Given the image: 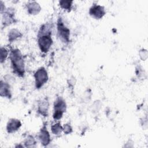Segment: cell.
I'll return each mask as SVG.
<instances>
[{
	"label": "cell",
	"mask_w": 148,
	"mask_h": 148,
	"mask_svg": "<svg viewBox=\"0 0 148 148\" xmlns=\"http://www.w3.org/2000/svg\"><path fill=\"white\" fill-rule=\"evenodd\" d=\"M26 9L28 14L36 15L41 11V6L36 1H29L26 4Z\"/></svg>",
	"instance_id": "cell-12"
},
{
	"label": "cell",
	"mask_w": 148,
	"mask_h": 148,
	"mask_svg": "<svg viewBox=\"0 0 148 148\" xmlns=\"http://www.w3.org/2000/svg\"><path fill=\"white\" fill-rule=\"evenodd\" d=\"M21 126L20 120L12 118L9 120L6 124V131L8 134L14 133L17 131Z\"/></svg>",
	"instance_id": "cell-10"
},
{
	"label": "cell",
	"mask_w": 148,
	"mask_h": 148,
	"mask_svg": "<svg viewBox=\"0 0 148 148\" xmlns=\"http://www.w3.org/2000/svg\"><path fill=\"white\" fill-rule=\"evenodd\" d=\"M62 128H63V132L66 135L72 133L73 131L72 127L69 123L64 124V125L62 126Z\"/></svg>",
	"instance_id": "cell-18"
},
{
	"label": "cell",
	"mask_w": 148,
	"mask_h": 148,
	"mask_svg": "<svg viewBox=\"0 0 148 148\" xmlns=\"http://www.w3.org/2000/svg\"><path fill=\"white\" fill-rule=\"evenodd\" d=\"M11 65L13 72L20 77L25 73V64L23 54L18 49H12L9 53Z\"/></svg>",
	"instance_id": "cell-1"
},
{
	"label": "cell",
	"mask_w": 148,
	"mask_h": 148,
	"mask_svg": "<svg viewBox=\"0 0 148 148\" xmlns=\"http://www.w3.org/2000/svg\"><path fill=\"white\" fill-rule=\"evenodd\" d=\"M35 85L37 89L40 88L45 83H46L49 79L48 73L45 67H40L37 69L34 75Z\"/></svg>",
	"instance_id": "cell-5"
},
{
	"label": "cell",
	"mask_w": 148,
	"mask_h": 148,
	"mask_svg": "<svg viewBox=\"0 0 148 148\" xmlns=\"http://www.w3.org/2000/svg\"><path fill=\"white\" fill-rule=\"evenodd\" d=\"M38 138L43 146H47L50 144L51 141L50 135L47 129L46 124H44L40 128L38 134Z\"/></svg>",
	"instance_id": "cell-8"
},
{
	"label": "cell",
	"mask_w": 148,
	"mask_h": 148,
	"mask_svg": "<svg viewBox=\"0 0 148 148\" xmlns=\"http://www.w3.org/2000/svg\"><path fill=\"white\" fill-rule=\"evenodd\" d=\"M49 102L47 98L41 99L38 105V112L43 117H47L49 114Z\"/></svg>",
	"instance_id": "cell-11"
},
{
	"label": "cell",
	"mask_w": 148,
	"mask_h": 148,
	"mask_svg": "<svg viewBox=\"0 0 148 148\" xmlns=\"http://www.w3.org/2000/svg\"><path fill=\"white\" fill-rule=\"evenodd\" d=\"M57 35L60 40L64 43H68L70 41V30L64 24V23L61 17H59L57 20Z\"/></svg>",
	"instance_id": "cell-3"
},
{
	"label": "cell",
	"mask_w": 148,
	"mask_h": 148,
	"mask_svg": "<svg viewBox=\"0 0 148 148\" xmlns=\"http://www.w3.org/2000/svg\"><path fill=\"white\" fill-rule=\"evenodd\" d=\"M139 56L141 60L145 61L147 58V51L145 49H142L139 51Z\"/></svg>",
	"instance_id": "cell-19"
},
{
	"label": "cell",
	"mask_w": 148,
	"mask_h": 148,
	"mask_svg": "<svg viewBox=\"0 0 148 148\" xmlns=\"http://www.w3.org/2000/svg\"><path fill=\"white\" fill-rule=\"evenodd\" d=\"M51 130L53 134L56 135H59L61 134L62 131H63V128L62 126L60 123H56L51 125Z\"/></svg>",
	"instance_id": "cell-15"
},
{
	"label": "cell",
	"mask_w": 148,
	"mask_h": 148,
	"mask_svg": "<svg viewBox=\"0 0 148 148\" xmlns=\"http://www.w3.org/2000/svg\"><path fill=\"white\" fill-rule=\"evenodd\" d=\"M72 3H73V1H65V0H62V1H60L59 2V4L60 7L66 10L68 12L71 11L72 7Z\"/></svg>",
	"instance_id": "cell-16"
},
{
	"label": "cell",
	"mask_w": 148,
	"mask_h": 148,
	"mask_svg": "<svg viewBox=\"0 0 148 148\" xmlns=\"http://www.w3.org/2000/svg\"><path fill=\"white\" fill-rule=\"evenodd\" d=\"M9 54V51L3 47H1L0 49V62L1 64L3 63L6 60Z\"/></svg>",
	"instance_id": "cell-17"
},
{
	"label": "cell",
	"mask_w": 148,
	"mask_h": 148,
	"mask_svg": "<svg viewBox=\"0 0 148 148\" xmlns=\"http://www.w3.org/2000/svg\"><path fill=\"white\" fill-rule=\"evenodd\" d=\"M88 13L92 18L99 20L105 15L106 11L104 6L98 4H93L89 9Z\"/></svg>",
	"instance_id": "cell-7"
},
{
	"label": "cell",
	"mask_w": 148,
	"mask_h": 148,
	"mask_svg": "<svg viewBox=\"0 0 148 148\" xmlns=\"http://www.w3.org/2000/svg\"><path fill=\"white\" fill-rule=\"evenodd\" d=\"M2 15V27L4 28L17 21L15 18L14 9L9 8L1 13Z\"/></svg>",
	"instance_id": "cell-6"
},
{
	"label": "cell",
	"mask_w": 148,
	"mask_h": 148,
	"mask_svg": "<svg viewBox=\"0 0 148 148\" xmlns=\"http://www.w3.org/2000/svg\"><path fill=\"white\" fill-rule=\"evenodd\" d=\"M51 34L38 35V44L40 51L46 53L53 45Z\"/></svg>",
	"instance_id": "cell-4"
},
{
	"label": "cell",
	"mask_w": 148,
	"mask_h": 148,
	"mask_svg": "<svg viewBox=\"0 0 148 148\" xmlns=\"http://www.w3.org/2000/svg\"><path fill=\"white\" fill-rule=\"evenodd\" d=\"M66 110V103L62 97H58L54 102V110L53 117L56 121L61 119Z\"/></svg>",
	"instance_id": "cell-2"
},
{
	"label": "cell",
	"mask_w": 148,
	"mask_h": 148,
	"mask_svg": "<svg viewBox=\"0 0 148 148\" xmlns=\"http://www.w3.org/2000/svg\"><path fill=\"white\" fill-rule=\"evenodd\" d=\"M24 143L26 147H35L36 145V142L33 136L29 135L25 139Z\"/></svg>",
	"instance_id": "cell-14"
},
{
	"label": "cell",
	"mask_w": 148,
	"mask_h": 148,
	"mask_svg": "<svg viewBox=\"0 0 148 148\" xmlns=\"http://www.w3.org/2000/svg\"><path fill=\"white\" fill-rule=\"evenodd\" d=\"M0 95L8 99H10L12 97L11 84L3 80H1L0 82Z\"/></svg>",
	"instance_id": "cell-9"
},
{
	"label": "cell",
	"mask_w": 148,
	"mask_h": 148,
	"mask_svg": "<svg viewBox=\"0 0 148 148\" xmlns=\"http://www.w3.org/2000/svg\"><path fill=\"white\" fill-rule=\"evenodd\" d=\"M23 36V34L21 32L17 29L13 28L10 29L9 31L8 38V41L9 43H12L16 40L18 39L19 38H21Z\"/></svg>",
	"instance_id": "cell-13"
}]
</instances>
